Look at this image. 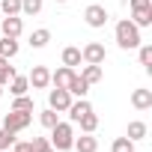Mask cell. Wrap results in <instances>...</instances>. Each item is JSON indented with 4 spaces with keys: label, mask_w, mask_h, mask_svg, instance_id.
Returning a JSON list of instances; mask_svg holds the SVG:
<instances>
[{
    "label": "cell",
    "mask_w": 152,
    "mask_h": 152,
    "mask_svg": "<svg viewBox=\"0 0 152 152\" xmlns=\"http://www.w3.org/2000/svg\"><path fill=\"white\" fill-rule=\"evenodd\" d=\"M3 152H12V149H3Z\"/></svg>",
    "instance_id": "e575fe53"
},
{
    "label": "cell",
    "mask_w": 152,
    "mask_h": 152,
    "mask_svg": "<svg viewBox=\"0 0 152 152\" xmlns=\"http://www.w3.org/2000/svg\"><path fill=\"white\" fill-rule=\"evenodd\" d=\"M0 96H3V87H0Z\"/></svg>",
    "instance_id": "836d02e7"
},
{
    "label": "cell",
    "mask_w": 152,
    "mask_h": 152,
    "mask_svg": "<svg viewBox=\"0 0 152 152\" xmlns=\"http://www.w3.org/2000/svg\"><path fill=\"white\" fill-rule=\"evenodd\" d=\"M69 104H72V96H69V90H60V87H54V90L48 93V107H51V110H57V113H66V110H69Z\"/></svg>",
    "instance_id": "8992f818"
},
{
    "label": "cell",
    "mask_w": 152,
    "mask_h": 152,
    "mask_svg": "<svg viewBox=\"0 0 152 152\" xmlns=\"http://www.w3.org/2000/svg\"><path fill=\"white\" fill-rule=\"evenodd\" d=\"M78 125H81V131H84V134H93V131L99 128V116L90 110V113H84V116L78 119Z\"/></svg>",
    "instance_id": "ffe728a7"
},
{
    "label": "cell",
    "mask_w": 152,
    "mask_h": 152,
    "mask_svg": "<svg viewBox=\"0 0 152 152\" xmlns=\"http://www.w3.org/2000/svg\"><path fill=\"white\" fill-rule=\"evenodd\" d=\"M90 110H93V104H90L87 99H78V102L72 99V104H69V110H66V113H69V119H72V122H78V119H81L84 113H90Z\"/></svg>",
    "instance_id": "7c38bea8"
},
{
    "label": "cell",
    "mask_w": 152,
    "mask_h": 152,
    "mask_svg": "<svg viewBox=\"0 0 152 152\" xmlns=\"http://www.w3.org/2000/svg\"><path fill=\"white\" fill-rule=\"evenodd\" d=\"M131 21H134L137 27H149V24H152V3L134 6V9H131Z\"/></svg>",
    "instance_id": "9c48e42d"
},
{
    "label": "cell",
    "mask_w": 152,
    "mask_h": 152,
    "mask_svg": "<svg viewBox=\"0 0 152 152\" xmlns=\"http://www.w3.org/2000/svg\"><path fill=\"white\" fill-rule=\"evenodd\" d=\"M81 60H84V63H93V66H102V63L107 60V51H104V45H99V42H87L84 51H81Z\"/></svg>",
    "instance_id": "5b68a950"
},
{
    "label": "cell",
    "mask_w": 152,
    "mask_h": 152,
    "mask_svg": "<svg viewBox=\"0 0 152 152\" xmlns=\"http://www.w3.org/2000/svg\"><path fill=\"white\" fill-rule=\"evenodd\" d=\"M21 12L24 15H39L42 12V0H21Z\"/></svg>",
    "instance_id": "83f0119b"
},
{
    "label": "cell",
    "mask_w": 152,
    "mask_h": 152,
    "mask_svg": "<svg viewBox=\"0 0 152 152\" xmlns=\"http://www.w3.org/2000/svg\"><path fill=\"white\" fill-rule=\"evenodd\" d=\"M84 21H87L90 27H96V30H99V27H104V24H107V9H104L102 3H90V6L84 9Z\"/></svg>",
    "instance_id": "277c9868"
},
{
    "label": "cell",
    "mask_w": 152,
    "mask_h": 152,
    "mask_svg": "<svg viewBox=\"0 0 152 152\" xmlns=\"http://www.w3.org/2000/svg\"><path fill=\"white\" fill-rule=\"evenodd\" d=\"M39 122H42L45 128H54V125L60 122V113H57V110H51V107H45V110L39 113Z\"/></svg>",
    "instance_id": "603a6c76"
},
{
    "label": "cell",
    "mask_w": 152,
    "mask_h": 152,
    "mask_svg": "<svg viewBox=\"0 0 152 152\" xmlns=\"http://www.w3.org/2000/svg\"><path fill=\"white\" fill-rule=\"evenodd\" d=\"M72 149H78V152H96V149H99V140H96L93 134H81V137H75Z\"/></svg>",
    "instance_id": "5bb4252c"
},
{
    "label": "cell",
    "mask_w": 152,
    "mask_h": 152,
    "mask_svg": "<svg viewBox=\"0 0 152 152\" xmlns=\"http://www.w3.org/2000/svg\"><path fill=\"white\" fill-rule=\"evenodd\" d=\"M27 81H30L33 90H45V87L51 84V72H48V66H33V72L27 75Z\"/></svg>",
    "instance_id": "52a82bcc"
},
{
    "label": "cell",
    "mask_w": 152,
    "mask_h": 152,
    "mask_svg": "<svg viewBox=\"0 0 152 152\" xmlns=\"http://www.w3.org/2000/svg\"><path fill=\"white\" fill-rule=\"evenodd\" d=\"M140 66L152 72V45H140Z\"/></svg>",
    "instance_id": "f1b7e54d"
},
{
    "label": "cell",
    "mask_w": 152,
    "mask_h": 152,
    "mask_svg": "<svg viewBox=\"0 0 152 152\" xmlns=\"http://www.w3.org/2000/svg\"><path fill=\"white\" fill-rule=\"evenodd\" d=\"M66 90H69V96H72V99H87V93H90V84L81 78V75H75V78L69 81V87H66Z\"/></svg>",
    "instance_id": "8fae6325"
},
{
    "label": "cell",
    "mask_w": 152,
    "mask_h": 152,
    "mask_svg": "<svg viewBox=\"0 0 152 152\" xmlns=\"http://www.w3.org/2000/svg\"><path fill=\"white\" fill-rule=\"evenodd\" d=\"M18 54V42L12 39V36H3V39H0V57H3V60H12Z\"/></svg>",
    "instance_id": "ac0fdd59"
},
{
    "label": "cell",
    "mask_w": 152,
    "mask_h": 152,
    "mask_svg": "<svg viewBox=\"0 0 152 152\" xmlns=\"http://www.w3.org/2000/svg\"><path fill=\"white\" fill-rule=\"evenodd\" d=\"M131 104L137 110H149L152 107V90H134L131 93Z\"/></svg>",
    "instance_id": "4fadbf2b"
},
{
    "label": "cell",
    "mask_w": 152,
    "mask_h": 152,
    "mask_svg": "<svg viewBox=\"0 0 152 152\" xmlns=\"http://www.w3.org/2000/svg\"><path fill=\"white\" fill-rule=\"evenodd\" d=\"M54 3H69V0H54Z\"/></svg>",
    "instance_id": "d6a6232c"
},
{
    "label": "cell",
    "mask_w": 152,
    "mask_h": 152,
    "mask_svg": "<svg viewBox=\"0 0 152 152\" xmlns=\"http://www.w3.org/2000/svg\"><path fill=\"white\" fill-rule=\"evenodd\" d=\"M18 137H15V131H9V128H0V152L3 149H12V143H15Z\"/></svg>",
    "instance_id": "4316f807"
},
{
    "label": "cell",
    "mask_w": 152,
    "mask_h": 152,
    "mask_svg": "<svg viewBox=\"0 0 152 152\" xmlns=\"http://www.w3.org/2000/svg\"><path fill=\"white\" fill-rule=\"evenodd\" d=\"M0 12H6V15H21V0H0Z\"/></svg>",
    "instance_id": "cb8c5ba5"
},
{
    "label": "cell",
    "mask_w": 152,
    "mask_h": 152,
    "mask_svg": "<svg viewBox=\"0 0 152 152\" xmlns=\"http://www.w3.org/2000/svg\"><path fill=\"white\" fill-rule=\"evenodd\" d=\"M6 87H9V93H12V96H27V90H30V81H27V78H21V75H15V78H12Z\"/></svg>",
    "instance_id": "d6986e66"
},
{
    "label": "cell",
    "mask_w": 152,
    "mask_h": 152,
    "mask_svg": "<svg viewBox=\"0 0 152 152\" xmlns=\"http://www.w3.org/2000/svg\"><path fill=\"white\" fill-rule=\"evenodd\" d=\"M146 134H149V125H146V122H140V119L128 122V134H125L128 140H134V143H137V140H143Z\"/></svg>",
    "instance_id": "9a60e30c"
},
{
    "label": "cell",
    "mask_w": 152,
    "mask_h": 152,
    "mask_svg": "<svg viewBox=\"0 0 152 152\" xmlns=\"http://www.w3.org/2000/svg\"><path fill=\"white\" fill-rule=\"evenodd\" d=\"M75 75H78L75 69H69V66H60L57 72H51V84H54V87H60V90H66V87H69V81L75 78Z\"/></svg>",
    "instance_id": "30bf717a"
},
{
    "label": "cell",
    "mask_w": 152,
    "mask_h": 152,
    "mask_svg": "<svg viewBox=\"0 0 152 152\" xmlns=\"http://www.w3.org/2000/svg\"><path fill=\"white\" fill-rule=\"evenodd\" d=\"M140 27L131 21V18H122L119 24H116V45L122 48V51H134V48H140Z\"/></svg>",
    "instance_id": "6da1fadb"
},
{
    "label": "cell",
    "mask_w": 152,
    "mask_h": 152,
    "mask_svg": "<svg viewBox=\"0 0 152 152\" xmlns=\"http://www.w3.org/2000/svg\"><path fill=\"white\" fill-rule=\"evenodd\" d=\"M81 63H84V60H81V48H75V45L63 48V66L75 69V66H81Z\"/></svg>",
    "instance_id": "e0dca14e"
},
{
    "label": "cell",
    "mask_w": 152,
    "mask_h": 152,
    "mask_svg": "<svg viewBox=\"0 0 152 152\" xmlns=\"http://www.w3.org/2000/svg\"><path fill=\"white\" fill-rule=\"evenodd\" d=\"M48 42H51V30L42 27V30H33V33H30V45H33V48H45Z\"/></svg>",
    "instance_id": "44dd1931"
},
{
    "label": "cell",
    "mask_w": 152,
    "mask_h": 152,
    "mask_svg": "<svg viewBox=\"0 0 152 152\" xmlns=\"http://www.w3.org/2000/svg\"><path fill=\"white\" fill-rule=\"evenodd\" d=\"M72 143H75V128H72V122H57V125L51 128V146H54L57 152H69Z\"/></svg>",
    "instance_id": "7a4b0ae2"
},
{
    "label": "cell",
    "mask_w": 152,
    "mask_h": 152,
    "mask_svg": "<svg viewBox=\"0 0 152 152\" xmlns=\"http://www.w3.org/2000/svg\"><path fill=\"white\" fill-rule=\"evenodd\" d=\"M0 30H3V36L18 39V36H21V30H24V21H21L18 15H6L3 21H0Z\"/></svg>",
    "instance_id": "ba28073f"
},
{
    "label": "cell",
    "mask_w": 152,
    "mask_h": 152,
    "mask_svg": "<svg viewBox=\"0 0 152 152\" xmlns=\"http://www.w3.org/2000/svg\"><path fill=\"white\" fill-rule=\"evenodd\" d=\"M143 3H149V0H131V9L134 6H143Z\"/></svg>",
    "instance_id": "1f68e13d"
},
{
    "label": "cell",
    "mask_w": 152,
    "mask_h": 152,
    "mask_svg": "<svg viewBox=\"0 0 152 152\" xmlns=\"http://www.w3.org/2000/svg\"><path fill=\"white\" fill-rule=\"evenodd\" d=\"M12 110H27V113H33V99H30V96H15Z\"/></svg>",
    "instance_id": "d4e9b609"
},
{
    "label": "cell",
    "mask_w": 152,
    "mask_h": 152,
    "mask_svg": "<svg viewBox=\"0 0 152 152\" xmlns=\"http://www.w3.org/2000/svg\"><path fill=\"white\" fill-rule=\"evenodd\" d=\"M81 78H84V81L93 87V84H99V81L104 78V72H102V66H93V63H87V66H84V72H81Z\"/></svg>",
    "instance_id": "2e32d148"
},
{
    "label": "cell",
    "mask_w": 152,
    "mask_h": 152,
    "mask_svg": "<svg viewBox=\"0 0 152 152\" xmlns=\"http://www.w3.org/2000/svg\"><path fill=\"white\" fill-rule=\"evenodd\" d=\"M33 152H57V149L51 146L48 137H36V140H33Z\"/></svg>",
    "instance_id": "f546056e"
},
{
    "label": "cell",
    "mask_w": 152,
    "mask_h": 152,
    "mask_svg": "<svg viewBox=\"0 0 152 152\" xmlns=\"http://www.w3.org/2000/svg\"><path fill=\"white\" fill-rule=\"evenodd\" d=\"M12 152H33V143L30 140H15L12 143Z\"/></svg>",
    "instance_id": "4dcf8cb0"
},
{
    "label": "cell",
    "mask_w": 152,
    "mask_h": 152,
    "mask_svg": "<svg viewBox=\"0 0 152 152\" xmlns=\"http://www.w3.org/2000/svg\"><path fill=\"white\" fill-rule=\"evenodd\" d=\"M110 152H134V140H128V137H116L113 146H110Z\"/></svg>",
    "instance_id": "484cf974"
},
{
    "label": "cell",
    "mask_w": 152,
    "mask_h": 152,
    "mask_svg": "<svg viewBox=\"0 0 152 152\" xmlns=\"http://www.w3.org/2000/svg\"><path fill=\"white\" fill-rule=\"evenodd\" d=\"M30 122H33V116L27 113V110H9V113H3V128H9V131H24V128H30Z\"/></svg>",
    "instance_id": "3957f363"
},
{
    "label": "cell",
    "mask_w": 152,
    "mask_h": 152,
    "mask_svg": "<svg viewBox=\"0 0 152 152\" xmlns=\"http://www.w3.org/2000/svg\"><path fill=\"white\" fill-rule=\"evenodd\" d=\"M12 78H15V66H9V60L0 57V87H6Z\"/></svg>",
    "instance_id": "7402d4cb"
}]
</instances>
